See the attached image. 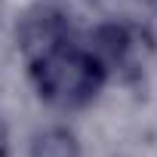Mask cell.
Masks as SVG:
<instances>
[{
    "label": "cell",
    "instance_id": "obj_3",
    "mask_svg": "<svg viewBox=\"0 0 157 157\" xmlns=\"http://www.w3.org/2000/svg\"><path fill=\"white\" fill-rule=\"evenodd\" d=\"M83 46L105 68V74H111V71L129 65V56L136 49V37H132V31L126 25L108 22V25H99L96 31H90V37H86Z\"/></svg>",
    "mask_w": 157,
    "mask_h": 157
},
{
    "label": "cell",
    "instance_id": "obj_5",
    "mask_svg": "<svg viewBox=\"0 0 157 157\" xmlns=\"http://www.w3.org/2000/svg\"><path fill=\"white\" fill-rule=\"evenodd\" d=\"M6 154H10V126L0 117V157H6Z\"/></svg>",
    "mask_w": 157,
    "mask_h": 157
},
{
    "label": "cell",
    "instance_id": "obj_1",
    "mask_svg": "<svg viewBox=\"0 0 157 157\" xmlns=\"http://www.w3.org/2000/svg\"><path fill=\"white\" fill-rule=\"evenodd\" d=\"M31 77H34V86H37L43 102L71 111V108L90 105L99 96L108 74L86 52L83 43L68 40L65 46L31 62Z\"/></svg>",
    "mask_w": 157,
    "mask_h": 157
},
{
    "label": "cell",
    "instance_id": "obj_2",
    "mask_svg": "<svg viewBox=\"0 0 157 157\" xmlns=\"http://www.w3.org/2000/svg\"><path fill=\"white\" fill-rule=\"evenodd\" d=\"M16 37H19L22 56L31 65V62L43 59L46 52H52V49H59V46H65L71 40V19L59 6L40 3V6H34L22 16Z\"/></svg>",
    "mask_w": 157,
    "mask_h": 157
},
{
    "label": "cell",
    "instance_id": "obj_4",
    "mask_svg": "<svg viewBox=\"0 0 157 157\" xmlns=\"http://www.w3.org/2000/svg\"><path fill=\"white\" fill-rule=\"evenodd\" d=\"M31 157H83L77 136L65 126L40 129L31 142Z\"/></svg>",
    "mask_w": 157,
    "mask_h": 157
}]
</instances>
